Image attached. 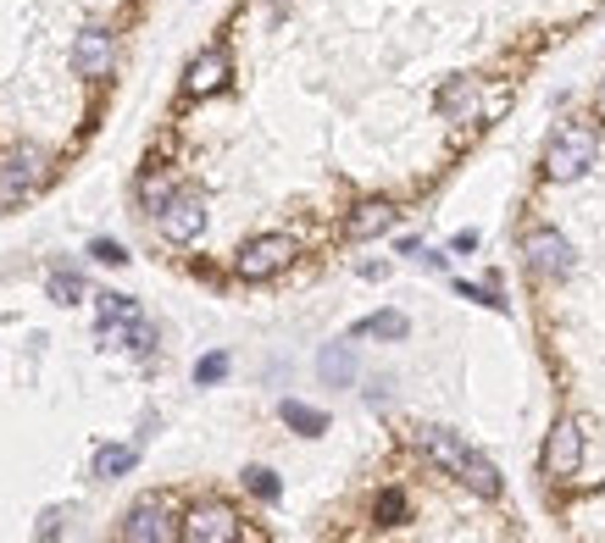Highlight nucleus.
Returning a JSON list of instances; mask_svg holds the SVG:
<instances>
[{
	"label": "nucleus",
	"instance_id": "obj_7",
	"mask_svg": "<svg viewBox=\"0 0 605 543\" xmlns=\"http://www.w3.org/2000/svg\"><path fill=\"white\" fill-rule=\"evenodd\" d=\"M523 256H528V267L539 277H567L572 272V244H567V233H555V228H533L523 238Z\"/></svg>",
	"mask_w": 605,
	"mask_h": 543
},
{
	"label": "nucleus",
	"instance_id": "obj_19",
	"mask_svg": "<svg viewBox=\"0 0 605 543\" xmlns=\"http://www.w3.org/2000/svg\"><path fill=\"white\" fill-rule=\"evenodd\" d=\"M139 316V300H128V294H101V333L106 327H123Z\"/></svg>",
	"mask_w": 605,
	"mask_h": 543
},
{
	"label": "nucleus",
	"instance_id": "obj_16",
	"mask_svg": "<svg viewBox=\"0 0 605 543\" xmlns=\"http://www.w3.org/2000/svg\"><path fill=\"white\" fill-rule=\"evenodd\" d=\"M278 416H284L295 432H306V438L329 432V416H322V411H311V405H300V400H284V405H278Z\"/></svg>",
	"mask_w": 605,
	"mask_h": 543
},
{
	"label": "nucleus",
	"instance_id": "obj_9",
	"mask_svg": "<svg viewBox=\"0 0 605 543\" xmlns=\"http://www.w3.org/2000/svg\"><path fill=\"white\" fill-rule=\"evenodd\" d=\"M123 538H128V543H167V538H178V521L167 516L162 500H139V505L123 516Z\"/></svg>",
	"mask_w": 605,
	"mask_h": 543
},
{
	"label": "nucleus",
	"instance_id": "obj_17",
	"mask_svg": "<svg viewBox=\"0 0 605 543\" xmlns=\"http://www.w3.org/2000/svg\"><path fill=\"white\" fill-rule=\"evenodd\" d=\"M406 333H411V322L400 311H378V316L356 322V338H406Z\"/></svg>",
	"mask_w": 605,
	"mask_h": 543
},
{
	"label": "nucleus",
	"instance_id": "obj_15",
	"mask_svg": "<svg viewBox=\"0 0 605 543\" xmlns=\"http://www.w3.org/2000/svg\"><path fill=\"white\" fill-rule=\"evenodd\" d=\"M139 466V450L133 443H106V450H95V477L112 482V477H128Z\"/></svg>",
	"mask_w": 605,
	"mask_h": 543
},
{
	"label": "nucleus",
	"instance_id": "obj_8",
	"mask_svg": "<svg viewBox=\"0 0 605 543\" xmlns=\"http://www.w3.org/2000/svg\"><path fill=\"white\" fill-rule=\"evenodd\" d=\"M178 538H190V543H228V538H240V516L228 510V505H195L190 516H183Z\"/></svg>",
	"mask_w": 605,
	"mask_h": 543
},
{
	"label": "nucleus",
	"instance_id": "obj_3",
	"mask_svg": "<svg viewBox=\"0 0 605 543\" xmlns=\"http://www.w3.org/2000/svg\"><path fill=\"white\" fill-rule=\"evenodd\" d=\"M295 261V238L289 233H261V238H250L245 250L234 256V272L245 277V283H261V277H272V272H284Z\"/></svg>",
	"mask_w": 605,
	"mask_h": 543
},
{
	"label": "nucleus",
	"instance_id": "obj_10",
	"mask_svg": "<svg viewBox=\"0 0 605 543\" xmlns=\"http://www.w3.org/2000/svg\"><path fill=\"white\" fill-rule=\"evenodd\" d=\"M112 56H117V44L106 28H83L78 44H73V73L78 78H106L112 73Z\"/></svg>",
	"mask_w": 605,
	"mask_h": 543
},
{
	"label": "nucleus",
	"instance_id": "obj_13",
	"mask_svg": "<svg viewBox=\"0 0 605 543\" xmlns=\"http://www.w3.org/2000/svg\"><path fill=\"white\" fill-rule=\"evenodd\" d=\"M395 222H400V211H395L389 201H366V206L350 211V238H378V233H389Z\"/></svg>",
	"mask_w": 605,
	"mask_h": 543
},
{
	"label": "nucleus",
	"instance_id": "obj_12",
	"mask_svg": "<svg viewBox=\"0 0 605 543\" xmlns=\"http://www.w3.org/2000/svg\"><path fill=\"white\" fill-rule=\"evenodd\" d=\"M439 112H445L450 122H473V117H478V78H450V83L439 89Z\"/></svg>",
	"mask_w": 605,
	"mask_h": 543
},
{
	"label": "nucleus",
	"instance_id": "obj_5",
	"mask_svg": "<svg viewBox=\"0 0 605 543\" xmlns=\"http://www.w3.org/2000/svg\"><path fill=\"white\" fill-rule=\"evenodd\" d=\"M156 222H162V233L172 238V244H190V238H201V228H206V201L195 189H172L167 201L156 206Z\"/></svg>",
	"mask_w": 605,
	"mask_h": 543
},
{
	"label": "nucleus",
	"instance_id": "obj_24",
	"mask_svg": "<svg viewBox=\"0 0 605 543\" xmlns=\"http://www.w3.org/2000/svg\"><path fill=\"white\" fill-rule=\"evenodd\" d=\"M89 256H95L101 267H123V261H128V250H123L117 238H95V244H89Z\"/></svg>",
	"mask_w": 605,
	"mask_h": 543
},
{
	"label": "nucleus",
	"instance_id": "obj_2",
	"mask_svg": "<svg viewBox=\"0 0 605 543\" xmlns=\"http://www.w3.org/2000/svg\"><path fill=\"white\" fill-rule=\"evenodd\" d=\"M594 161H600V133H594L589 122H572V128H562V133L550 139V151H544V178L572 183V178H583Z\"/></svg>",
	"mask_w": 605,
	"mask_h": 543
},
{
	"label": "nucleus",
	"instance_id": "obj_6",
	"mask_svg": "<svg viewBox=\"0 0 605 543\" xmlns=\"http://www.w3.org/2000/svg\"><path fill=\"white\" fill-rule=\"evenodd\" d=\"M44 151H34V144H23V151H12L7 161H0V206H17L28 201V194L44 183Z\"/></svg>",
	"mask_w": 605,
	"mask_h": 543
},
{
	"label": "nucleus",
	"instance_id": "obj_23",
	"mask_svg": "<svg viewBox=\"0 0 605 543\" xmlns=\"http://www.w3.org/2000/svg\"><path fill=\"white\" fill-rule=\"evenodd\" d=\"M222 377H228V355H222V350H211L206 361H195V383L211 388V383H222Z\"/></svg>",
	"mask_w": 605,
	"mask_h": 543
},
{
	"label": "nucleus",
	"instance_id": "obj_11",
	"mask_svg": "<svg viewBox=\"0 0 605 543\" xmlns=\"http://www.w3.org/2000/svg\"><path fill=\"white\" fill-rule=\"evenodd\" d=\"M222 83H228V56H222V51H201V56L190 62V73H183V89H190L195 101L217 94Z\"/></svg>",
	"mask_w": 605,
	"mask_h": 543
},
{
	"label": "nucleus",
	"instance_id": "obj_18",
	"mask_svg": "<svg viewBox=\"0 0 605 543\" xmlns=\"http://www.w3.org/2000/svg\"><path fill=\"white\" fill-rule=\"evenodd\" d=\"M117 333L128 338L133 355H151V350H156V327H151L145 316H133V322H123V327H106V338H117Z\"/></svg>",
	"mask_w": 605,
	"mask_h": 543
},
{
	"label": "nucleus",
	"instance_id": "obj_25",
	"mask_svg": "<svg viewBox=\"0 0 605 543\" xmlns=\"http://www.w3.org/2000/svg\"><path fill=\"white\" fill-rule=\"evenodd\" d=\"M455 288H461V300H478V306H489V311H505L500 294H489V288H478V283H455Z\"/></svg>",
	"mask_w": 605,
	"mask_h": 543
},
{
	"label": "nucleus",
	"instance_id": "obj_14",
	"mask_svg": "<svg viewBox=\"0 0 605 543\" xmlns=\"http://www.w3.org/2000/svg\"><path fill=\"white\" fill-rule=\"evenodd\" d=\"M317 372L329 377L334 388H350V383H356V355H350V344H329V350L317 355Z\"/></svg>",
	"mask_w": 605,
	"mask_h": 543
},
{
	"label": "nucleus",
	"instance_id": "obj_4",
	"mask_svg": "<svg viewBox=\"0 0 605 543\" xmlns=\"http://www.w3.org/2000/svg\"><path fill=\"white\" fill-rule=\"evenodd\" d=\"M583 466V422L578 416H555L550 438H544V477L567 482Z\"/></svg>",
	"mask_w": 605,
	"mask_h": 543
},
{
	"label": "nucleus",
	"instance_id": "obj_1",
	"mask_svg": "<svg viewBox=\"0 0 605 543\" xmlns=\"http://www.w3.org/2000/svg\"><path fill=\"white\" fill-rule=\"evenodd\" d=\"M416 450H423L439 471H450V477H461L478 500H500V471L478 455V450H467L455 432H445V427H423L416 432Z\"/></svg>",
	"mask_w": 605,
	"mask_h": 543
},
{
	"label": "nucleus",
	"instance_id": "obj_22",
	"mask_svg": "<svg viewBox=\"0 0 605 543\" xmlns=\"http://www.w3.org/2000/svg\"><path fill=\"white\" fill-rule=\"evenodd\" d=\"M406 521V493H378V527H400Z\"/></svg>",
	"mask_w": 605,
	"mask_h": 543
},
{
	"label": "nucleus",
	"instance_id": "obj_26",
	"mask_svg": "<svg viewBox=\"0 0 605 543\" xmlns=\"http://www.w3.org/2000/svg\"><path fill=\"white\" fill-rule=\"evenodd\" d=\"M450 250H455V256H473V250H478V233H473V228H467V233H455Z\"/></svg>",
	"mask_w": 605,
	"mask_h": 543
},
{
	"label": "nucleus",
	"instance_id": "obj_20",
	"mask_svg": "<svg viewBox=\"0 0 605 543\" xmlns=\"http://www.w3.org/2000/svg\"><path fill=\"white\" fill-rule=\"evenodd\" d=\"M245 488L256 493V500H267V505L278 500V493H284V482H278V471H267V466H250V471H245Z\"/></svg>",
	"mask_w": 605,
	"mask_h": 543
},
{
	"label": "nucleus",
	"instance_id": "obj_21",
	"mask_svg": "<svg viewBox=\"0 0 605 543\" xmlns=\"http://www.w3.org/2000/svg\"><path fill=\"white\" fill-rule=\"evenodd\" d=\"M51 300L78 306V300H83V277H73V272H51Z\"/></svg>",
	"mask_w": 605,
	"mask_h": 543
},
{
	"label": "nucleus",
	"instance_id": "obj_27",
	"mask_svg": "<svg viewBox=\"0 0 605 543\" xmlns=\"http://www.w3.org/2000/svg\"><path fill=\"white\" fill-rule=\"evenodd\" d=\"M56 532H62V510H51V516L39 521V538H56Z\"/></svg>",
	"mask_w": 605,
	"mask_h": 543
}]
</instances>
